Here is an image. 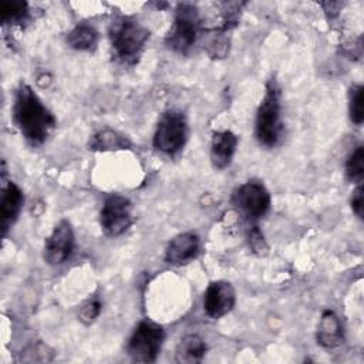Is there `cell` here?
I'll list each match as a JSON object with an SVG mask.
<instances>
[{
  "mask_svg": "<svg viewBox=\"0 0 364 364\" xmlns=\"http://www.w3.org/2000/svg\"><path fill=\"white\" fill-rule=\"evenodd\" d=\"M236 303V293L230 283L216 280L209 283L203 296V310L210 318L226 316Z\"/></svg>",
  "mask_w": 364,
  "mask_h": 364,
  "instance_id": "cell-10",
  "label": "cell"
},
{
  "mask_svg": "<svg viewBox=\"0 0 364 364\" xmlns=\"http://www.w3.org/2000/svg\"><path fill=\"white\" fill-rule=\"evenodd\" d=\"M237 146V136L229 131H218L210 142V159L216 169H225L232 164Z\"/></svg>",
  "mask_w": 364,
  "mask_h": 364,
  "instance_id": "cell-13",
  "label": "cell"
},
{
  "mask_svg": "<svg viewBox=\"0 0 364 364\" xmlns=\"http://www.w3.org/2000/svg\"><path fill=\"white\" fill-rule=\"evenodd\" d=\"M98 31L90 24H78L67 34V44L80 51H91L97 47Z\"/></svg>",
  "mask_w": 364,
  "mask_h": 364,
  "instance_id": "cell-17",
  "label": "cell"
},
{
  "mask_svg": "<svg viewBox=\"0 0 364 364\" xmlns=\"http://www.w3.org/2000/svg\"><path fill=\"white\" fill-rule=\"evenodd\" d=\"M188 134L189 129L183 112L178 109H169L159 118L152 144L159 152L175 155L185 146Z\"/></svg>",
  "mask_w": 364,
  "mask_h": 364,
  "instance_id": "cell-5",
  "label": "cell"
},
{
  "mask_svg": "<svg viewBox=\"0 0 364 364\" xmlns=\"http://www.w3.org/2000/svg\"><path fill=\"white\" fill-rule=\"evenodd\" d=\"M199 28L200 20L198 9L191 3H179L175 10L173 26L169 30L165 43L171 50L186 54L196 43Z\"/></svg>",
  "mask_w": 364,
  "mask_h": 364,
  "instance_id": "cell-4",
  "label": "cell"
},
{
  "mask_svg": "<svg viewBox=\"0 0 364 364\" xmlns=\"http://www.w3.org/2000/svg\"><path fill=\"white\" fill-rule=\"evenodd\" d=\"M280 95V87L273 77L266 82L264 95L257 108L255 122L256 139L260 145L267 148L276 146L283 134Z\"/></svg>",
  "mask_w": 364,
  "mask_h": 364,
  "instance_id": "cell-2",
  "label": "cell"
},
{
  "mask_svg": "<svg viewBox=\"0 0 364 364\" xmlns=\"http://www.w3.org/2000/svg\"><path fill=\"white\" fill-rule=\"evenodd\" d=\"M364 189L361 185H358L351 196V208H353V212L360 218L363 219V213H364V195H363Z\"/></svg>",
  "mask_w": 364,
  "mask_h": 364,
  "instance_id": "cell-23",
  "label": "cell"
},
{
  "mask_svg": "<svg viewBox=\"0 0 364 364\" xmlns=\"http://www.w3.org/2000/svg\"><path fill=\"white\" fill-rule=\"evenodd\" d=\"M247 239H249V245L250 247L253 249V252L262 255V253H266L267 250V246H266V242L263 239V235L262 232L259 230V228L255 225L250 228L249 230V235H247Z\"/></svg>",
  "mask_w": 364,
  "mask_h": 364,
  "instance_id": "cell-22",
  "label": "cell"
},
{
  "mask_svg": "<svg viewBox=\"0 0 364 364\" xmlns=\"http://www.w3.org/2000/svg\"><path fill=\"white\" fill-rule=\"evenodd\" d=\"M128 148H131V141L125 135L109 128L98 131L90 141V149L92 151H117Z\"/></svg>",
  "mask_w": 364,
  "mask_h": 364,
  "instance_id": "cell-16",
  "label": "cell"
},
{
  "mask_svg": "<svg viewBox=\"0 0 364 364\" xmlns=\"http://www.w3.org/2000/svg\"><path fill=\"white\" fill-rule=\"evenodd\" d=\"M206 350L208 346L203 338H200L198 334H188L179 341L175 360L178 363H199L206 354Z\"/></svg>",
  "mask_w": 364,
  "mask_h": 364,
  "instance_id": "cell-15",
  "label": "cell"
},
{
  "mask_svg": "<svg viewBox=\"0 0 364 364\" xmlns=\"http://www.w3.org/2000/svg\"><path fill=\"white\" fill-rule=\"evenodd\" d=\"M316 338L317 343L326 348H334L343 343V326L333 311L326 310L321 314Z\"/></svg>",
  "mask_w": 364,
  "mask_h": 364,
  "instance_id": "cell-14",
  "label": "cell"
},
{
  "mask_svg": "<svg viewBox=\"0 0 364 364\" xmlns=\"http://www.w3.org/2000/svg\"><path fill=\"white\" fill-rule=\"evenodd\" d=\"M364 88L361 84L351 85L348 91V112L350 118L355 125H361L364 121V105H363Z\"/></svg>",
  "mask_w": 364,
  "mask_h": 364,
  "instance_id": "cell-20",
  "label": "cell"
},
{
  "mask_svg": "<svg viewBox=\"0 0 364 364\" xmlns=\"http://www.w3.org/2000/svg\"><path fill=\"white\" fill-rule=\"evenodd\" d=\"M233 205L249 220L262 219L270 209V193L266 186L256 181L240 185L233 193Z\"/></svg>",
  "mask_w": 364,
  "mask_h": 364,
  "instance_id": "cell-7",
  "label": "cell"
},
{
  "mask_svg": "<svg viewBox=\"0 0 364 364\" xmlns=\"http://www.w3.org/2000/svg\"><path fill=\"white\" fill-rule=\"evenodd\" d=\"M13 122L31 145H41L55 128V117L43 104L33 88L21 82L14 92Z\"/></svg>",
  "mask_w": 364,
  "mask_h": 364,
  "instance_id": "cell-1",
  "label": "cell"
},
{
  "mask_svg": "<svg viewBox=\"0 0 364 364\" xmlns=\"http://www.w3.org/2000/svg\"><path fill=\"white\" fill-rule=\"evenodd\" d=\"M109 38L112 50L119 60L135 63L149 38V30L132 18L122 17L112 23Z\"/></svg>",
  "mask_w": 364,
  "mask_h": 364,
  "instance_id": "cell-3",
  "label": "cell"
},
{
  "mask_svg": "<svg viewBox=\"0 0 364 364\" xmlns=\"http://www.w3.org/2000/svg\"><path fill=\"white\" fill-rule=\"evenodd\" d=\"M200 249L199 236L193 232L179 233L171 239L165 249V260L173 266H182L193 260Z\"/></svg>",
  "mask_w": 364,
  "mask_h": 364,
  "instance_id": "cell-11",
  "label": "cell"
},
{
  "mask_svg": "<svg viewBox=\"0 0 364 364\" xmlns=\"http://www.w3.org/2000/svg\"><path fill=\"white\" fill-rule=\"evenodd\" d=\"M0 18L4 24H21L28 18V4L23 0H1Z\"/></svg>",
  "mask_w": 364,
  "mask_h": 364,
  "instance_id": "cell-18",
  "label": "cell"
},
{
  "mask_svg": "<svg viewBox=\"0 0 364 364\" xmlns=\"http://www.w3.org/2000/svg\"><path fill=\"white\" fill-rule=\"evenodd\" d=\"M165 331L151 320H142L128 340L127 351L136 363H154L162 348Z\"/></svg>",
  "mask_w": 364,
  "mask_h": 364,
  "instance_id": "cell-6",
  "label": "cell"
},
{
  "mask_svg": "<svg viewBox=\"0 0 364 364\" xmlns=\"http://www.w3.org/2000/svg\"><path fill=\"white\" fill-rule=\"evenodd\" d=\"M24 203V196L21 189L14 182H7L1 188V199H0V223L3 235L11 228V225L17 220L21 208Z\"/></svg>",
  "mask_w": 364,
  "mask_h": 364,
  "instance_id": "cell-12",
  "label": "cell"
},
{
  "mask_svg": "<svg viewBox=\"0 0 364 364\" xmlns=\"http://www.w3.org/2000/svg\"><path fill=\"white\" fill-rule=\"evenodd\" d=\"M75 247L74 232L71 223L65 219L60 220L44 243V260L51 266L65 263Z\"/></svg>",
  "mask_w": 364,
  "mask_h": 364,
  "instance_id": "cell-9",
  "label": "cell"
},
{
  "mask_svg": "<svg viewBox=\"0 0 364 364\" xmlns=\"http://www.w3.org/2000/svg\"><path fill=\"white\" fill-rule=\"evenodd\" d=\"M101 311V303L100 300L94 299V300H90L88 303H85L81 310H80V320L85 324H91L100 314Z\"/></svg>",
  "mask_w": 364,
  "mask_h": 364,
  "instance_id": "cell-21",
  "label": "cell"
},
{
  "mask_svg": "<svg viewBox=\"0 0 364 364\" xmlns=\"http://www.w3.org/2000/svg\"><path fill=\"white\" fill-rule=\"evenodd\" d=\"M100 223L105 235L119 236L132 225V203L128 198L112 193L101 208Z\"/></svg>",
  "mask_w": 364,
  "mask_h": 364,
  "instance_id": "cell-8",
  "label": "cell"
},
{
  "mask_svg": "<svg viewBox=\"0 0 364 364\" xmlns=\"http://www.w3.org/2000/svg\"><path fill=\"white\" fill-rule=\"evenodd\" d=\"M346 176L348 181L361 185L364 178V148L358 145L346 162Z\"/></svg>",
  "mask_w": 364,
  "mask_h": 364,
  "instance_id": "cell-19",
  "label": "cell"
}]
</instances>
